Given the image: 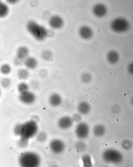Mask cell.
Instances as JSON below:
<instances>
[{"label":"cell","instance_id":"4fadbf2b","mask_svg":"<svg viewBox=\"0 0 133 167\" xmlns=\"http://www.w3.org/2000/svg\"><path fill=\"white\" fill-rule=\"evenodd\" d=\"M77 110L80 114L86 115L90 113L91 107L87 102H82L78 106Z\"/></svg>","mask_w":133,"mask_h":167},{"label":"cell","instance_id":"74e56055","mask_svg":"<svg viewBox=\"0 0 133 167\" xmlns=\"http://www.w3.org/2000/svg\"><path fill=\"white\" fill-rule=\"evenodd\" d=\"M31 120H32V121H35V122L37 123L38 121H39V117H38V116H36V115L33 116L32 117Z\"/></svg>","mask_w":133,"mask_h":167},{"label":"cell","instance_id":"7a4b0ae2","mask_svg":"<svg viewBox=\"0 0 133 167\" xmlns=\"http://www.w3.org/2000/svg\"><path fill=\"white\" fill-rule=\"evenodd\" d=\"M26 28L28 32L37 40H43L47 36L46 29L35 21H29L27 24Z\"/></svg>","mask_w":133,"mask_h":167},{"label":"cell","instance_id":"2e32d148","mask_svg":"<svg viewBox=\"0 0 133 167\" xmlns=\"http://www.w3.org/2000/svg\"><path fill=\"white\" fill-rule=\"evenodd\" d=\"M49 24L52 28L55 29H58L62 27L63 22L61 18L58 16H55L50 18Z\"/></svg>","mask_w":133,"mask_h":167},{"label":"cell","instance_id":"e0dca14e","mask_svg":"<svg viewBox=\"0 0 133 167\" xmlns=\"http://www.w3.org/2000/svg\"><path fill=\"white\" fill-rule=\"evenodd\" d=\"M24 61V65L28 69L33 70L37 66L38 61L35 58L28 57Z\"/></svg>","mask_w":133,"mask_h":167},{"label":"cell","instance_id":"d6a6232c","mask_svg":"<svg viewBox=\"0 0 133 167\" xmlns=\"http://www.w3.org/2000/svg\"><path fill=\"white\" fill-rule=\"evenodd\" d=\"M73 121H76V122H79L82 119V117L80 114L79 113H76L74 115H73Z\"/></svg>","mask_w":133,"mask_h":167},{"label":"cell","instance_id":"484cf974","mask_svg":"<svg viewBox=\"0 0 133 167\" xmlns=\"http://www.w3.org/2000/svg\"><path fill=\"white\" fill-rule=\"evenodd\" d=\"M47 138V134L45 132H41L39 134H37V140L40 143L45 142Z\"/></svg>","mask_w":133,"mask_h":167},{"label":"cell","instance_id":"5bb4252c","mask_svg":"<svg viewBox=\"0 0 133 167\" xmlns=\"http://www.w3.org/2000/svg\"><path fill=\"white\" fill-rule=\"evenodd\" d=\"M106 128L104 125L101 124H96L93 127V132L95 136L98 138L103 137L106 133Z\"/></svg>","mask_w":133,"mask_h":167},{"label":"cell","instance_id":"6da1fadb","mask_svg":"<svg viewBox=\"0 0 133 167\" xmlns=\"http://www.w3.org/2000/svg\"><path fill=\"white\" fill-rule=\"evenodd\" d=\"M20 167H39L41 159L39 154L32 151L22 153L18 158Z\"/></svg>","mask_w":133,"mask_h":167},{"label":"cell","instance_id":"8fae6325","mask_svg":"<svg viewBox=\"0 0 133 167\" xmlns=\"http://www.w3.org/2000/svg\"><path fill=\"white\" fill-rule=\"evenodd\" d=\"M49 102L51 106L53 107H58L62 104V98L57 93H53L49 98Z\"/></svg>","mask_w":133,"mask_h":167},{"label":"cell","instance_id":"ba28073f","mask_svg":"<svg viewBox=\"0 0 133 167\" xmlns=\"http://www.w3.org/2000/svg\"><path fill=\"white\" fill-rule=\"evenodd\" d=\"M19 99L24 104L31 105L35 102L36 100V96L35 93L28 91L20 94Z\"/></svg>","mask_w":133,"mask_h":167},{"label":"cell","instance_id":"836d02e7","mask_svg":"<svg viewBox=\"0 0 133 167\" xmlns=\"http://www.w3.org/2000/svg\"><path fill=\"white\" fill-rule=\"evenodd\" d=\"M39 74L41 77L45 78L46 77V76H47L48 74V72L47 70H45V69H43V70L40 71Z\"/></svg>","mask_w":133,"mask_h":167},{"label":"cell","instance_id":"f1b7e54d","mask_svg":"<svg viewBox=\"0 0 133 167\" xmlns=\"http://www.w3.org/2000/svg\"><path fill=\"white\" fill-rule=\"evenodd\" d=\"M52 54L50 51L45 50L42 52V59L46 61L50 60L52 58Z\"/></svg>","mask_w":133,"mask_h":167},{"label":"cell","instance_id":"4316f807","mask_svg":"<svg viewBox=\"0 0 133 167\" xmlns=\"http://www.w3.org/2000/svg\"><path fill=\"white\" fill-rule=\"evenodd\" d=\"M29 144V140L22 138H20L17 142V145L20 148H26Z\"/></svg>","mask_w":133,"mask_h":167},{"label":"cell","instance_id":"9c48e42d","mask_svg":"<svg viewBox=\"0 0 133 167\" xmlns=\"http://www.w3.org/2000/svg\"><path fill=\"white\" fill-rule=\"evenodd\" d=\"M73 120L72 117L68 116H64L59 119L57 125L59 128L63 130H67L73 125Z\"/></svg>","mask_w":133,"mask_h":167},{"label":"cell","instance_id":"60d3db41","mask_svg":"<svg viewBox=\"0 0 133 167\" xmlns=\"http://www.w3.org/2000/svg\"><path fill=\"white\" fill-rule=\"evenodd\" d=\"M1 90H0V96H1Z\"/></svg>","mask_w":133,"mask_h":167},{"label":"cell","instance_id":"d4e9b609","mask_svg":"<svg viewBox=\"0 0 133 167\" xmlns=\"http://www.w3.org/2000/svg\"><path fill=\"white\" fill-rule=\"evenodd\" d=\"M82 82L85 84L90 83L91 80V75L88 73H83L80 77Z\"/></svg>","mask_w":133,"mask_h":167},{"label":"cell","instance_id":"ab89813d","mask_svg":"<svg viewBox=\"0 0 133 167\" xmlns=\"http://www.w3.org/2000/svg\"><path fill=\"white\" fill-rule=\"evenodd\" d=\"M51 167H57V166H56V165H52V166Z\"/></svg>","mask_w":133,"mask_h":167},{"label":"cell","instance_id":"7c38bea8","mask_svg":"<svg viewBox=\"0 0 133 167\" xmlns=\"http://www.w3.org/2000/svg\"><path fill=\"white\" fill-rule=\"evenodd\" d=\"M80 36L84 39H90L93 36V32L90 27L87 26L82 27L79 30Z\"/></svg>","mask_w":133,"mask_h":167},{"label":"cell","instance_id":"f35d334b","mask_svg":"<svg viewBox=\"0 0 133 167\" xmlns=\"http://www.w3.org/2000/svg\"><path fill=\"white\" fill-rule=\"evenodd\" d=\"M18 1H15V0H10V1H7V2L9 3V4H12V5H14L17 3L18 2Z\"/></svg>","mask_w":133,"mask_h":167},{"label":"cell","instance_id":"52a82bcc","mask_svg":"<svg viewBox=\"0 0 133 167\" xmlns=\"http://www.w3.org/2000/svg\"><path fill=\"white\" fill-rule=\"evenodd\" d=\"M49 148L52 153L56 154L62 153L65 149V143L61 140L55 139L49 144Z\"/></svg>","mask_w":133,"mask_h":167},{"label":"cell","instance_id":"4dcf8cb0","mask_svg":"<svg viewBox=\"0 0 133 167\" xmlns=\"http://www.w3.org/2000/svg\"><path fill=\"white\" fill-rule=\"evenodd\" d=\"M22 124H18L14 127V133L17 136H20Z\"/></svg>","mask_w":133,"mask_h":167},{"label":"cell","instance_id":"b9f144b4","mask_svg":"<svg viewBox=\"0 0 133 167\" xmlns=\"http://www.w3.org/2000/svg\"><path fill=\"white\" fill-rule=\"evenodd\" d=\"M109 167L108 166H105V167Z\"/></svg>","mask_w":133,"mask_h":167},{"label":"cell","instance_id":"ffe728a7","mask_svg":"<svg viewBox=\"0 0 133 167\" xmlns=\"http://www.w3.org/2000/svg\"><path fill=\"white\" fill-rule=\"evenodd\" d=\"M9 12V7L6 4L0 1V18L5 17Z\"/></svg>","mask_w":133,"mask_h":167},{"label":"cell","instance_id":"277c9868","mask_svg":"<svg viewBox=\"0 0 133 167\" xmlns=\"http://www.w3.org/2000/svg\"><path fill=\"white\" fill-rule=\"evenodd\" d=\"M102 158L107 163L114 165L121 163L124 159L122 154L119 151L113 148L105 150L102 154Z\"/></svg>","mask_w":133,"mask_h":167},{"label":"cell","instance_id":"3957f363","mask_svg":"<svg viewBox=\"0 0 133 167\" xmlns=\"http://www.w3.org/2000/svg\"><path fill=\"white\" fill-rule=\"evenodd\" d=\"M38 131L37 123L31 120L22 124L20 136L21 138L29 140L37 134Z\"/></svg>","mask_w":133,"mask_h":167},{"label":"cell","instance_id":"cb8c5ba5","mask_svg":"<svg viewBox=\"0 0 133 167\" xmlns=\"http://www.w3.org/2000/svg\"><path fill=\"white\" fill-rule=\"evenodd\" d=\"M0 84L3 88L5 89L9 88L11 85V80L9 78H3L1 79Z\"/></svg>","mask_w":133,"mask_h":167},{"label":"cell","instance_id":"5b68a950","mask_svg":"<svg viewBox=\"0 0 133 167\" xmlns=\"http://www.w3.org/2000/svg\"><path fill=\"white\" fill-rule=\"evenodd\" d=\"M129 25L126 20L124 18H118L114 20L111 24V28L116 32H123L127 31Z\"/></svg>","mask_w":133,"mask_h":167},{"label":"cell","instance_id":"d590c367","mask_svg":"<svg viewBox=\"0 0 133 167\" xmlns=\"http://www.w3.org/2000/svg\"><path fill=\"white\" fill-rule=\"evenodd\" d=\"M31 86L32 88L35 90L39 87V83L36 81H32L31 83Z\"/></svg>","mask_w":133,"mask_h":167},{"label":"cell","instance_id":"f546056e","mask_svg":"<svg viewBox=\"0 0 133 167\" xmlns=\"http://www.w3.org/2000/svg\"><path fill=\"white\" fill-rule=\"evenodd\" d=\"M75 147L76 150L78 151H84L86 148V145L84 142L83 141H79L76 143Z\"/></svg>","mask_w":133,"mask_h":167},{"label":"cell","instance_id":"9a60e30c","mask_svg":"<svg viewBox=\"0 0 133 167\" xmlns=\"http://www.w3.org/2000/svg\"><path fill=\"white\" fill-rule=\"evenodd\" d=\"M29 49L26 46H20L17 50V57L21 60H24L29 57Z\"/></svg>","mask_w":133,"mask_h":167},{"label":"cell","instance_id":"1f68e13d","mask_svg":"<svg viewBox=\"0 0 133 167\" xmlns=\"http://www.w3.org/2000/svg\"><path fill=\"white\" fill-rule=\"evenodd\" d=\"M121 107L118 105H114L111 107V111L114 114H117L120 112Z\"/></svg>","mask_w":133,"mask_h":167},{"label":"cell","instance_id":"8992f818","mask_svg":"<svg viewBox=\"0 0 133 167\" xmlns=\"http://www.w3.org/2000/svg\"><path fill=\"white\" fill-rule=\"evenodd\" d=\"M90 132V127L85 122L80 123L77 125L76 129V134L78 138L84 139L88 137Z\"/></svg>","mask_w":133,"mask_h":167},{"label":"cell","instance_id":"e575fe53","mask_svg":"<svg viewBox=\"0 0 133 167\" xmlns=\"http://www.w3.org/2000/svg\"><path fill=\"white\" fill-rule=\"evenodd\" d=\"M22 60H20V59L16 57L14 59L13 62L15 65L19 66L20 65L21 63H22Z\"/></svg>","mask_w":133,"mask_h":167},{"label":"cell","instance_id":"7402d4cb","mask_svg":"<svg viewBox=\"0 0 133 167\" xmlns=\"http://www.w3.org/2000/svg\"><path fill=\"white\" fill-rule=\"evenodd\" d=\"M29 85L25 83H21L18 85L17 90L20 94L29 91Z\"/></svg>","mask_w":133,"mask_h":167},{"label":"cell","instance_id":"d6986e66","mask_svg":"<svg viewBox=\"0 0 133 167\" xmlns=\"http://www.w3.org/2000/svg\"><path fill=\"white\" fill-rule=\"evenodd\" d=\"M83 167H93V162L91 157L89 154H85L81 158Z\"/></svg>","mask_w":133,"mask_h":167},{"label":"cell","instance_id":"8d00e7d4","mask_svg":"<svg viewBox=\"0 0 133 167\" xmlns=\"http://www.w3.org/2000/svg\"><path fill=\"white\" fill-rule=\"evenodd\" d=\"M128 70L130 74H133V63L130 64L128 67Z\"/></svg>","mask_w":133,"mask_h":167},{"label":"cell","instance_id":"603a6c76","mask_svg":"<svg viewBox=\"0 0 133 167\" xmlns=\"http://www.w3.org/2000/svg\"><path fill=\"white\" fill-rule=\"evenodd\" d=\"M11 66L8 64H4L0 67V71L2 74L7 75L11 73Z\"/></svg>","mask_w":133,"mask_h":167},{"label":"cell","instance_id":"30bf717a","mask_svg":"<svg viewBox=\"0 0 133 167\" xmlns=\"http://www.w3.org/2000/svg\"><path fill=\"white\" fill-rule=\"evenodd\" d=\"M107 12V8L102 4H98L95 6L93 9V13L98 17H102L106 15Z\"/></svg>","mask_w":133,"mask_h":167},{"label":"cell","instance_id":"44dd1931","mask_svg":"<svg viewBox=\"0 0 133 167\" xmlns=\"http://www.w3.org/2000/svg\"><path fill=\"white\" fill-rule=\"evenodd\" d=\"M30 73L26 69H20L18 72V76L19 78L22 80H26L29 77Z\"/></svg>","mask_w":133,"mask_h":167},{"label":"cell","instance_id":"83f0119b","mask_svg":"<svg viewBox=\"0 0 133 167\" xmlns=\"http://www.w3.org/2000/svg\"><path fill=\"white\" fill-rule=\"evenodd\" d=\"M121 146L124 150H128L131 149L132 146V143L129 140H125L123 141Z\"/></svg>","mask_w":133,"mask_h":167},{"label":"cell","instance_id":"ac0fdd59","mask_svg":"<svg viewBox=\"0 0 133 167\" xmlns=\"http://www.w3.org/2000/svg\"><path fill=\"white\" fill-rule=\"evenodd\" d=\"M107 60L111 64H115L118 61L119 56L118 53L116 51L112 50L107 54Z\"/></svg>","mask_w":133,"mask_h":167}]
</instances>
